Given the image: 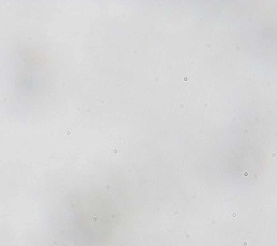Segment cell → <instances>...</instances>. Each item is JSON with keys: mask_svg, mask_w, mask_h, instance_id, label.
Masks as SVG:
<instances>
[{"mask_svg": "<svg viewBox=\"0 0 277 246\" xmlns=\"http://www.w3.org/2000/svg\"><path fill=\"white\" fill-rule=\"evenodd\" d=\"M129 52H132V53H136V50H129Z\"/></svg>", "mask_w": 277, "mask_h": 246, "instance_id": "5", "label": "cell"}, {"mask_svg": "<svg viewBox=\"0 0 277 246\" xmlns=\"http://www.w3.org/2000/svg\"><path fill=\"white\" fill-rule=\"evenodd\" d=\"M244 133H245V134L248 133V129H245V130H244Z\"/></svg>", "mask_w": 277, "mask_h": 246, "instance_id": "6", "label": "cell"}, {"mask_svg": "<svg viewBox=\"0 0 277 246\" xmlns=\"http://www.w3.org/2000/svg\"><path fill=\"white\" fill-rule=\"evenodd\" d=\"M180 109H184V104H183V103L180 104Z\"/></svg>", "mask_w": 277, "mask_h": 246, "instance_id": "4", "label": "cell"}, {"mask_svg": "<svg viewBox=\"0 0 277 246\" xmlns=\"http://www.w3.org/2000/svg\"><path fill=\"white\" fill-rule=\"evenodd\" d=\"M206 48H207V49H213L214 46H213L212 43H207V44H206Z\"/></svg>", "mask_w": 277, "mask_h": 246, "instance_id": "2", "label": "cell"}, {"mask_svg": "<svg viewBox=\"0 0 277 246\" xmlns=\"http://www.w3.org/2000/svg\"><path fill=\"white\" fill-rule=\"evenodd\" d=\"M191 67H193L192 69H194L195 68V60H192V61H191Z\"/></svg>", "mask_w": 277, "mask_h": 246, "instance_id": "3", "label": "cell"}, {"mask_svg": "<svg viewBox=\"0 0 277 246\" xmlns=\"http://www.w3.org/2000/svg\"><path fill=\"white\" fill-rule=\"evenodd\" d=\"M122 144L121 143H114L110 146V151L109 154L112 155V156H118V155H121L123 153V149H122Z\"/></svg>", "mask_w": 277, "mask_h": 246, "instance_id": "1", "label": "cell"}]
</instances>
